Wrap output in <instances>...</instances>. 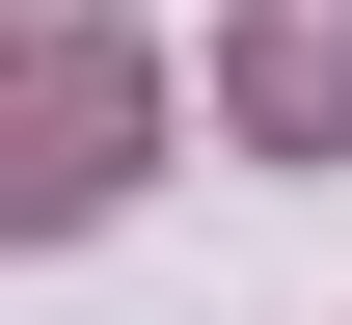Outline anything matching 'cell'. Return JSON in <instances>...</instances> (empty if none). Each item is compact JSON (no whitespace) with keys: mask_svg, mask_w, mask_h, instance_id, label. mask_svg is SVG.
<instances>
[{"mask_svg":"<svg viewBox=\"0 0 352 325\" xmlns=\"http://www.w3.org/2000/svg\"><path fill=\"white\" fill-rule=\"evenodd\" d=\"M135 136H163V54H135V27H54V54H28V163H0V190H28V217H109Z\"/></svg>","mask_w":352,"mask_h":325,"instance_id":"obj_1","label":"cell"},{"mask_svg":"<svg viewBox=\"0 0 352 325\" xmlns=\"http://www.w3.org/2000/svg\"><path fill=\"white\" fill-rule=\"evenodd\" d=\"M217 109H244L271 163H325L352 136V0H244V27H217Z\"/></svg>","mask_w":352,"mask_h":325,"instance_id":"obj_2","label":"cell"}]
</instances>
